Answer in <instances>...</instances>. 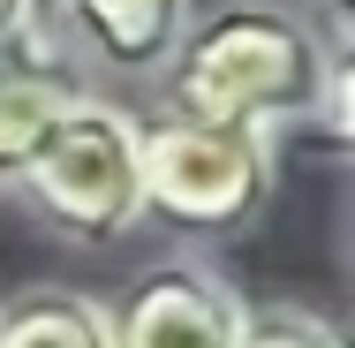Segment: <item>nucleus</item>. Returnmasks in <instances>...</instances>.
<instances>
[{
  "instance_id": "nucleus-6",
  "label": "nucleus",
  "mask_w": 355,
  "mask_h": 348,
  "mask_svg": "<svg viewBox=\"0 0 355 348\" xmlns=\"http://www.w3.org/2000/svg\"><path fill=\"white\" fill-rule=\"evenodd\" d=\"M76 106V83L53 61H0V182H23L46 137Z\"/></svg>"
},
{
  "instance_id": "nucleus-7",
  "label": "nucleus",
  "mask_w": 355,
  "mask_h": 348,
  "mask_svg": "<svg viewBox=\"0 0 355 348\" xmlns=\"http://www.w3.org/2000/svg\"><path fill=\"white\" fill-rule=\"evenodd\" d=\"M0 348H114V318L76 288H31L0 310Z\"/></svg>"
},
{
  "instance_id": "nucleus-5",
  "label": "nucleus",
  "mask_w": 355,
  "mask_h": 348,
  "mask_svg": "<svg viewBox=\"0 0 355 348\" xmlns=\"http://www.w3.org/2000/svg\"><path fill=\"white\" fill-rule=\"evenodd\" d=\"M69 23L91 61L106 69H159L174 53V38L189 31V0H69Z\"/></svg>"
},
{
  "instance_id": "nucleus-1",
  "label": "nucleus",
  "mask_w": 355,
  "mask_h": 348,
  "mask_svg": "<svg viewBox=\"0 0 355 348\" xmlns=\"http://www.w3.org/2000/svg\"><path fill=\"white\" fill-rule=\"evenodd\" d=\"M166 61L174 122H234L265 137L280 122H325V137L348 144V46H325V31L295 8L227 0L174 38Z\"/></svg>"
},
{
  "instance_id": "nucleus-9",
  "label": "nucleus",
  "mask_w": 355,
  "mask_h": 348,
  "mask_svg": "<svg viewBox=\"0 0 355 348\" xmlns=\"http://www.w3.org/2000/svg\"><path fill=\"white\" fill-rule=\"evenodd\" d=\"M31 15H38V0H0V46H15Z\"/></svg>"
},
{
  "instance_id": "nucleus-8",
  "label": "nucleus",
  "mask_w": 355,
  "mask_h": 348,
  "mask_svg": "<svg viewBox=\"0 0 355 348\" xmlns=\"http://www.w3.org/2000/svg\"><path fill=\"white\" fill-rule=\"evenodd\" d=\"M234 348H340V333L310 310H257V318H242Z\"/></svg>"
},
{
  "instance_id": "nucleus-4",
  "label": "nucleus",
  "mask_w": 355,
  "mask_h": 348,
  "mask_svg": "<svg viewBox=\"0 0 355 348\" xmlns=\"http://www.w3.org/2000/svg\"><path fill=\"white\" fill-rule=\"evenodd\" d=\"M106 318H114V348H234L250 310L205 265H151L121 288Z\"/></svg>"
},
{
  "instance_id": "nucleus-3",
  "label": "nucleus",
  "mask_w": 355,
  "mask_h": 348,
  "mask_svg": "<svg viewBox=\"0 0 355 348\" xmlns=\"http://www.w3.org/2000/svg\"><path fill=\"white\" fill-rule=\"evenodd\" d=\"M137 114L129 106H106V99H83L61 114V129L46 137V151L31 159L23 190L31 205L46 212L61 235L76 242H114L144 219V167H137Z\"/></svg>"
},
{
  "instance_id": "nucleus-2",
  "label": "nucleus",
  "mask_w": 355,
  "mask_h": 348,
  "mask_svg": "<svg viewBox=\"0 0 355 348\" xmlns=\"http://www.w3.org/2000/svg\"><path fill=\"white\" fill-rule=\"evenodd\" d=\"M144 212L189 235H234L272 197V137L234 122H159L137 137Z\"/></svg>"
}]
</instances>
